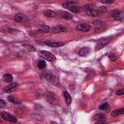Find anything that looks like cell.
Wrapping results in <instances>:
<instances>
[{
	"label": "cell",
	"instance_id": "obj_1",
	"mask_svg": "<svg viewBox=\"0 0 124 124\" xmlns=\"http://www.w3.org/2000/svg\"><path fill=\"white\" fill-rule=\"evenodd\" d=\"M39 54H40V56H41L42 58H44V59H46V60H47V61L54 62V61L56 60V57L54 56V54H52V53L49 52V51H46V50H41V51L39 52Z\"/></svg>",
	"mask_w": 124,
	"mask_h": 124
},
{
	"label": "cell",
	"instance_id": "obj_2",
	"mask_svg": "<svg viewBox=\"0 0 124 124\" xmlns=\"http://www.w3.org/2000/svg\"><path fill=\"white\" fill-rule=\"evenodd\" d=\"M0 115H1V117H2L4 120H7V121H9V122H12V123H16V122H17L16 117L14 116L13 114L7 112V111H2V112L0 113Z\"/></svg>",
	"mask_w": 124,
	"mask_h": 124
},
{
	"label": "cell",
	"instance_id": "obj_3",
	"mask_svg": "<svg viewBox=\"0 0 124 124\" xmlns=\"http://www.w3.org/2000/svg\"><path fill=\"white\" fill-rule=\"evenodd\" d=\"M45 98H46V100L49 104H51V105H56V104H57V97H56V95H55L54 93H52V92H46V93L45 94Z\"/></svg>",
	"mask_w": 124,
	"mask_h": 124
},
{
	"label": "cell",
	"instance_id": "obj_4",
	"mask_svg": "<svg viewBox=\"0 0 124 124\" xmlns=\"http://www.w3.org/2000/svg\"><path fill=\"white\" fill-rule=\"evenodd\" d=\"M110 16L112 18H114L116 20H120V21H122L124 19V14L119 10H113L110 13Z\"/></svg>",
	"mask_w": 124,
	"mask_h": 124
},
{
	"label": "cell",
	"instance_id": "obj_5",
	"mask_svg": "<svg viewBox=\"0 0 124 124\" xmlns=\"http://www.w3.org/2000/svg\"><path fill=\"white\" fill-rule=\"evenodd\" d=\"M110 40H111V38L110 37H108V38H104V39H102L97 45H96V47H95V49L96 50H99V49H101V48H103V47H105L109 42H110Z\"/></svg>",
	"mask_w": 124,
	"mask_h": 124
},
{
	"label": "cell",
	"instance_id": "obj_6",
	"mask_svg": "<svg viewBox=\"0 0 124 124\" xmlns=\"http://www.w3.org/2000/svg\"><path fill=\"white\" fill-rule=\"evenodd\" d=\"M42 44L47 46H50V47H60V46H63L65 44L64 43H61V42H53V41H44L42 42Z\"/></svg>",
	"mask_w": 124,
	"mask_h": 124
},
{
	"label": "cell",
	"instance_id": "obj_7",
	"mask_svg": "<svg viewBox=\"0 0 124 124\" xmlns=\"http://www.w3.org/2000/svg\"><path fill=\"white\" fill-rule=\"evenodd\" d=\"M14 19L16 22H19V23H23V22H26L28 20L27 17H26V16L23 15V14H17V15H16L14 16Z\"/></svg>",
	"mask_w": 124,
	"mask_h": 124
},
{
	"label": "cell",
	"instance_id": "obj_8",
	"mask_svg": "<svg viewBox=\"0 0 124 124\" xmlns=\"http://www.w3.org/2000/svg\"><path fill=\"white\" fill-rule=\"evenodd\" d=\"M50 31H51L52 33H61V32H65V31H66V27L63 26V25L58 24V25H55V26H53L52 28H50Z\"/></svg>",
	"mask_w": 124,
	"mask_h": 124
},
{
	"label": "cell",
	"instance_id": "obj_9",
	"mask_svg": "<svg viewBox=\"0 0 124 124\" xmlns=\"http://www.w3.org/2000/svg\"><path fill=\"white\" fill-rule=\"evenodd\" d=\"M45 77H46V78H45L46 79L49 80V81L52 82V83H55V84H58V83H59V82H58V78H57V77L54 76V75H52V74H46Z\"/></svg>",
	"mask_w": 124,
	"mask_h": 124
},
{
	"label": "cell",
	"instance_id": "obj_10",
	"mask_svg": "<svg viewBox=\"0 0 124 124\" xmlns=\"http://www.w3.org/2000/svg\"><path fill=\"white\" fill-rule=\"evenodd\" d=\"M77 30L81 32H87L90 30V26L87 23H79L78 25H77Z\"/></svg>",
	"mask_w": 124,
	"mask_h": 124
},
{
	"label": "cell",
	"instance_id": "obj_11",
	"mask_svg": "<svg viewBox=\"0 0 124 124\" xmlns=\"http://www.w3.org/2000/svg\"><path fill=\"white\" fill-rule=\"evenodd\" d=\"M75 5H78V1L77 0H69V1H67L65 3H63L62 4V7L65 8V9H67V10H69L70 8H72Z\"/></svg>",
	"mask_w": 124,
	"mask_h": 124
},
{
	"label": "cell",
	"instance_id": "obj_12",
	"mask_svg": "<svg viewBox=\"0 0 124 124\" xmlns=\"http://www.w3.org/2000/svg\"><path fill=\"white\" fill-rule=\"evenodd\" d=\"M16 88H17V84H16V83H13V84L8 85L7 87H5V88H4V92H6V93H10V92L15 91Z\"/></svg>",
	"mask_w": 124,
	"mask_h": 124
},
{
	"label": "cell",
	"instance_id": "obj_13",
	"mask_svg": "<svg viewBox=\"0 0 124 124\" xmlns=\"http://www.w3.org/2000/svg\"><path fill=\"white\" fill-rule=\"evenodd\" d=\"M59 15H60V16L62 18H65V19H72L74 17V16L72 14L68 13V12H60Z\"/></svg>",
	"mask_w": 124,
	"mask_h": 124
},
{
	"label": "cell",
	"instance_id": "obj_14",
	"mask_svg": "<svg viewBox=\"0 0 124 124\" xmlns=\"http://www.w3.org/2000/svg\"><path fill=\"white\" fill-rule=\"evenodd\" d=\"M63 96H64V99H65V102L67 105H70L71 102H72V97L70 95V93H68V91H64L63 92Z\"/></svg>",
	"mask_w": 124,
	"mask_h": 124
},
{
	"label": "cell",
	"instance_id": "obj_15",
	"mask_svg": "<svg viewBox=\"0 0 124 124\" xmlns=\"http://www.w3.org/2000/svg\"><path fill=\"white\" fill-rule=\"evenodd\" d=\"M44 16L47 17H54L56 16V13L51 10H46V11H44Z\"/></svg>",
	"mask_w": 124,
	"mask_h": 124
},
{
	"label": "cell",
	"instance_id": "obj_16",
	"mask_svg": "<svg viewBox=\"0 0 124 124\" xmlns=\"http://www.w3.org/2000/svg\"><path fill=\"white\" fill-rule=\"evenodd\" d=\"M124 113V108H120L118 109H115L113 111H111V115L112 116H118V115H122Z\"/></svg>",
	"mask_w": 124,
	"mask_h": 124
},
{
	"label": "cell",
	"instance_id": "obj_17",
	"mask_svg": "<svg viewBox=\"0 0 124 124\" xmlns=\"http://www.w3.org/2000/svg\"><path fill=\"white\" fill-rule=\"evenodd\" d=\"M88 52H89V48H88V47H81V48L78 50V54H79L80 56H85V55L88 54Z\"/></svg>",
	"mask_w": 124,
	"mask_h": 124
},
{
	"label": "cell",
	"instance_id": "obj_18",
	"mask_svg": "<svg viewBox=\"0 0 124 124\" xmlns=\"http://www.w3.org/2000/svg\"><path fill=\"white\" fill-rule=\"evenodd\" d=\"M4 80L5 81H7V82H12L13 81V75H11V74H5L4 75Z\"/></svg>",
	"mask_w": 124,
	"mask_h": 124
},
{
	"label": "cell",
	"instance_id": "obj_19",
	"mask_svg": "<svg viewBox=\"0 0 124 124\" xmlns=\"http://www.w3.org/2000/svg\"><path fill=\"white\" fill-rule=\"evenodd\" d=\"M96 9H97V11H98V13H99V16H100V15H103V14H105V13H107V11H108L105 6H101V7L96 8Z\"/></svg>",
	"mask_w": 124,
	"mask_h": 124
},
{
	"label": "cell",
	"instance_id": "obj_20",
	"mask_svg": "<svg viewBox=\"0 0 124 124\" xmlns=\"http://www.w3.org/2000/svg\"><path fill=\"white\" fill-rule=\"evenodd\" d=\"M37 65H38V68H40V69H45L46 66V63L44 60H39Z\"/></svg>",
	"mask_w": 124,
	"mask_h": 124
},
{
	"label": "cell",
	"instance_id": "obj_21",
	"mask_svg": "<svg viewBox=\"0 0 124 124\" xmlns=\"http://www.w3.org/2000/svg\"><path fill=\"white\" fill-rule=\"evenodd\" d=\"M71 12H73V13H78L79 11H80V8L78 6V5H75V6H73L72 8H70L69 9Z\"/></svg>",
	"mask_w": 124,
	"mask_h": 124
},
{
	"label": "cell",
	"instance_id": "obj_22",
	"mask_svg": "<svg viewBox=\"0 0 124 124\" xmlns=\"http://www.w3.org/2000/svg\"><path fill=\"white\" fill-rule=\"evenodd\" d=\"M40 30H41L42 32L47 33V32H49V31H50V27H49V26H46V25H44V26H42V27L40 28Z\"/></svg>",
	"mask_w": 124,
	"mask_h": 124
},
{
	"label": "cell",
	"instance_id": "obj_23",
	"mask_svg": "<svg viewBox=\"0 0 124 124\" xmlns=\"http://www.w3.org/2000/svg\"><path fill=\"white\" fill-rule=\"evenodd\" d=\"M108 108H109V105H108V103H104V104L100 105V107H99V108L102 109V110H106V109H108Z\"/></svg>",
	"mask_w": 124,
	"mask_h": 124
},
{
	"label": "cell",
	"instance_id": "obj_24",
	"mask_svg": "<svg viewBox=\"0 0 124 124\" xmlns=\"http://www.w3.org/2000/svg\"><path fill=\"white\" fill-rule=\"evenodd\" d=\"M91 9H93V6H90V5H87V6H84V7H82V9H81V10H82L83 12H85V13H86V12H88V11H90Z\"/></svg>",
	"mask_w": 124,
	"mask_h": 124
},
{
	"label": "cell",
	"instance_id": "obj_25",
	"mask_svg": "<svg viewBox=\"0 0 124 124\" xmlns=\"http://www.w3.org/2000/svg\"><path fill=\"white\" fill-rule=\"evenodd\" d=\"M95 119L97 120V121H99V120H104L105 119V115L104 114H96V116H95Z\"/></svg>",
	"mask_w": 124,
	"mask_h": 124
},
{
	"label": "cell",
	"instance_id": "obj_26",
	"mask_svg": "<svg viewBox=\"0 0 124 124\" xmlns=\"http://www.w3.org/2000/svg\"><path fill=\"white\" fill-rule=\"evenodd\" d=\"M2 30L4 32H15V31H16V29H12V28H9V27H3Z\"/></svg>",
	"mask_w": 124,
	"mask_h": 124
},
{
	"label": "cell",
	"instance_id": "obj_27",
	"mask_svg": "<svg viewBox=\"0 0 124 124\" xmlns=\"http://www.w3.org/2000/svg\"><path fill=\"white\" fill-rule=\"evenodd\" d=\"M108 57L110 58V60H112V61H114V60H116V58H117V56H116V54L115 53H113V52H111V53H109L108 54Z\"/></svg>",
	"mask_w": 124,
	"mask_h": 124
},
{
	"label": "cell",
	"instance_id": "obj_28",
	"mask_svg": "<svg viewBox=\"0 0 124 124\" xmlns=\"http://www.w3.org/2000/svg\"><path fill=\"white\" fill-rule=\"evenodd\" d=\"M100 2H102L104 4H112L114 2V0H100Z\"/></svg>",
	"mask_w": 124,
	"mask_h": 124
},
{
	"label": "cell",
	"instance_id": "obj_29",
	"mask_svg": "<svg viewBox=\"0 0 124 124\" xmlns=\"http://www.w3.org/2000/svg\"><path fill=\"white\" fill-rule=\"evenodd\" d=\"M115 94H116V95H118V96H120V95H123V94H124V89H120V90H117V91L115 92Z\"/></svg>",
	"mask_w": 124,
	"mask_h": 124
},
{
	"label": "cell",
	"instance_id": "obj_30",
	"mask_svg": "<svg viewBox=\"0 0 124 124\" xmlns=\"http://www.w3.org/2000/svg\"><path fill=\"white\" fill-rule=\"evenodd\" d=\"M5 106H6V101L0 99V108H3V107H5Z\"/></svg>",
	"mask_w": 124,
	"mask_h": 124
},
{
	"label": "cell",
	"instance_id": "obj_31",
	"mask_svg": "<svg viewBox=\"0 0 124 124\" xmlns=\"http://www.w3.org/2000/svg\"><path fill=\"white\" fill-rule=\"evenodd\" d=\"M104 22L103 21H99V20H95V21H93V24L94 25H102Z\"/></svg>",
	"mask_w": 124,
	"mask_h": 124
},
{
	"label": "cell",
	"instance_id": "obj_32",
	"mask_svg": "<svg viewBox=\"0 0 124 124\" xmlns=\"http://www.w3.org/2000/svg\"><path fill=\"white\" fill-rule=\"evenodd\" d=\"M8 100H10L12 103H18L15 98H13V97H8Z\"/></svg>",
	"mask_w": 124,
	"mask_h": 124
},
{
	"label": "cell",
	"instance_id": "obj_33",
	"mask_svg": "<svg viewBox=\"0 0 124 124\" xmlns=\"http://www.w3.org/2000/svg\"><path fill=\"white\" fill-rule=\"evenodd\" d=\"M25 46L28 48V49H30V50H32V51H34L35 50V48L32 46H28V45H25Z\"/></svg>",
	"mask_w": 124,
	"mask_h": 124
}]
</instances>
